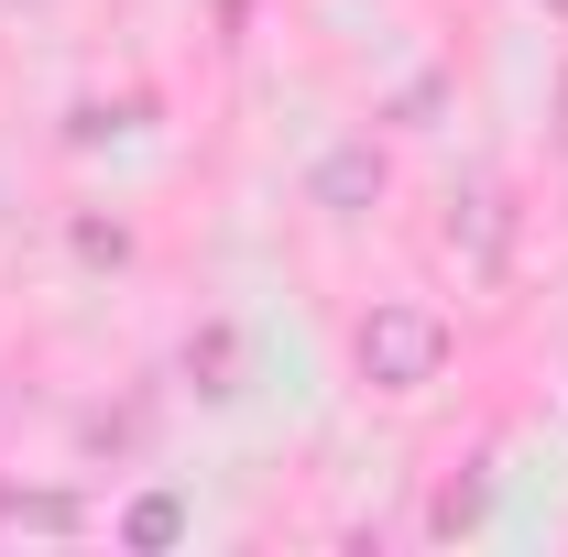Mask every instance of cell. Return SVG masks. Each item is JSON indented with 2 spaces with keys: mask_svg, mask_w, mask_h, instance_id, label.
Returning <instances> with one entry per match:
<instances>
[{
  "mask_svg": "<svg viewBox=\"0 0 568 557\" xmlns=\"http://www.w3.org/2000/svg\"><path fill=\"white\" fill-rule=\"evenodd\" d=\"M351 361H361L372 394H426V383L448 372V317H437L426 295H383L351 328Z\"/></svg>",
  "mask_w": 568,
  "mask_h": 557,
  "instance_id": "1",
  "label": "cell"
},
{
  "mask_svg": "<svg viewBox=\"0 0 568 557\" xmlns=\"http://www.w3.org/2000/svg\"><path fill=\"white\" fill-rule=\"evenodd\" d=\"M437 241L470 263V274H503V241H514V209H503V186H459L448 219H437Z\"/></svg>",
  "mask_w": 568,
  "mask_h": 557,
  "instance_id": "2",
  "label": "cell"
},
{
  "mask_svg": "<svg viewBox=\"0 0 568 557\" xmlns=\"http://www.w3.org/2000/svg\"><path fill=\"white\" fill-rule=\"evenodd\" d=\"M306 198L328 219H361L383 198V142H339V153H317V175H306Z\"/></svg>",
  "mask_w": 568,
  "mask_h": 557,
  "instance_id": "3",
  "label": "cell"
},
{
  "mask_svg": "<svg viewBox=\"0 0 568 557\" xmlns=\"http://www.w3.org/2000/svg\"><path fill=\"white\" fill-rule=\"evenodd\" d=\"M230 372H241V340H230V317H209V328L186 340V383H197V394H241Z\"/></svg>",
  "mask_w": 568,
  "mask_h": 557,
  "instance_id": "4",
  "label": "cell"
},
{
  "mask_svg": "<svg viewBox=\"0 0 568 557\" xmlns=\"http://www.w3.org/2000/svg\"><path fill=\"white\" fill-rule=\"evenodd\" d=\"M0 525H33V536H67L77 492H0Z\"/></svg>",
  "mask_w": 568,
  "mask_h": 557,
  "instance_id": "5",
  "label": "cell"
},
{
  "mask_svg": "<svg viewBox=\"0 0 568 557\" xmlns=\"http://www.w3.org/2000/svg\"><path fill=\"white\" fill-rule=\"evenodd\" d=\"M481 503H493L481 482H448V492H437V514H426V525H437V536H459V525H481Z\"/></svg>",
  "mask_w": 568,
  "mask_h": 557,
  "instance_id": "6",
  "label": "cell"
},
{
  "mask_svg": "<svg viewBox=\"0 0 568 557\" xmlns=\"http://www.w3.org/2000/svg\"><path fill=\"white\" fill-rule=\"evenodd\" d=\"M558 153H568V77H558Z\"/></svg>",
  "mask_w": 568,
  "mask_h": 557,
  "instance_id": "7",
  "label": "cell"
},
{
  "mask_svg": "<svg viewBox=\"0 0 568 557\" xmlns=\"http://www.w3.org/2000/svg\"><path fill=\"white\" fill-rule=\"evenodd\" d=\"M11 11H55V0H11Z\"/></svg>",
  "mask_w": 568,
  "mask_h": 557,
  "instance_id": "8",
  "label": "cell"
}]
</instances>
